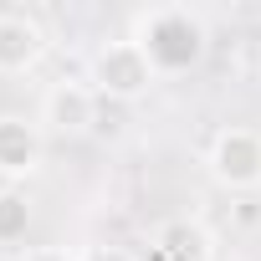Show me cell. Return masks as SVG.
<instances>
[{
  "label": "cell",
  "mask_w": 261,
  "mask_h": 261,
  "mask_svg": "<svg viewBox=\"0 0 261 261\" xmlns=\"http://www.w3.org/2000/svg\"><path fill=\"white\" fill-rule=\"evenodd\" d=\"M134 41L144 46V57L154 62L159 77H174V72H190L205 62L210 26L190 6H149L134 16Z\"/></svg>",
  "instance_id": "obj_1"
},
{
  "label": "cell",
  "mask_w": 261,
  "mask_h": 261,
  "mask_svg": "<svg viewBox=\"0 0 261 261\" xmlns=\"http://www.w3.org/2000/svg\"><path fill=\"white\" fill-rule=\"evenodd\" d=\"M87 87L108 102H144L154 87H159V72L154 62L144 57V46L134 36H123V41H102L92 51V67H87Z\"/></svg>",
  "instance_id": "obj_2"
},
{
  "label": "cell",
  "mask_w": 261,
  "mask_h": 261,
  "mask_svg": "<svg viewBox=\"0 0 261 261\" xmlns=\"http://www.w3.org/2000/svg\"><path fill=\"white\" fill-rule=\"evenodd\" d=\"M205 164L220 190H261V128H246V123L220 128Z\"/></svg>",
  "instance_id": "obj_3"
},
{
  "label": "cell",
  "mask_w": 261,
  "mask_h": 261,
  "mask_svg": "<svg viewBox=\"0 0 261 261\" xmlns=\"http://www.w3.org/2000/svg\"><path fill=\"white\" fill-rule=\"evenodd\" d=\"M46 134H57V139H82V134H92V123H97V92L87 87V82H51L46 87V97H41V118H36Z\"/></svg>",
  "instance_id": "obj_4"
},
{
  "label": "cell",
  "mask_w": 261,
  "mask_h": 261,
  "mask_svg": "<svg viewBox=\"0 0 261 261\" xmlns=\"http://www.w3.org/2000/svg\"><path fill=\"white\" fill-rule=\"evenodd\" d=\"M46 26L26 11H0V77H26L46 57Z\"/></svg>",
  "instance_id": "obj_5"
},
{
  "label": "cell",
  "mask_w": 261,
  "mask_h": 261,
  "mask_svg": "<svg viewBox=\"0 0 261 261\" xmlns=\"http://www.w3.org/2000/svg\"><path fill=\"white\" fill-rule=\"evenodd\" d=\"M46 159V128L21 113H0V179H31Z\"/></svg>",
  "instance_id": "obj_6"
},
{
  "label": "cell",
  "mask_w": 261,
  "mask_h": 261,
  "mask_svg": "<svg viewBox=\"0 0 261 261\" xmlns=\"http://www.w3.org/2000/svg\"><path fill=\"white\" fill-rule=\"evenodd\" d=\"M154 256L159 261H215V236L190 220V215H174L154 230Z\"/></svg>",
  "instance_id": "obj_7"
},
{
  "label": "cell",
  "mask_w": 261,
  "mask_h": 261,
  "mask_svg": "<svg viewBox=\"0 0 261 261\" xmlns=\"http://www.w3.org/2000/svg\"><path fill=\"white\" fill-rule=\"evenodd\" d=\"M31 230V200L21 190H0V246H16Z\"/></svg>",
  "instance_id": "obj_8"
},
{
  "label": "cell",
  "mask_w": 261,
  "mask_h": 261,
  "mask_svg": "<svg viewBox=\"0 0 261 261\" xmlns=\"http://www.w3.org/2000/svg\"><path fill=\"white\" fill-rule=\"evenodd\" d=\"M123 128H128V102L97 97V123H92V134H97V139H123Z\"/></svg>",
  "instance_id": "obj_9"
},
{
  "label": "cell",
  "mask_w": 261,
  "mask_h": 261,
  "mask_svg": "<svg viewBox=\"0 0 261 261\" xmlns=\"http://www.w3.org/2000/svg\"><path fill=\"white\" fill-rule=\"evenodd\" d=\"M16 261H82V256L67 251V246H31V251H21Z\"/></svg>",
  "instance_id": "obj_10"
},
{
  "label": "cell",
  "mask_w": 261,
  "mask_h": 261,
  "mask_svg": "<svg viewBox=\"0 0 261 261\" xmlns=\"http://www.w3.org/2000/svg\"><path fill=\"white\" fill-rule=\"evenodd\" d=\"M82 261H139V256L128 251V246H87Z\"/></svg>",
  "instance_id": "obj_11"
},
{
  "label": "cell",
  "mask_w": 261,
  "mask_h": 261,
  "mask_svg": "<svg viewBox=\"0 0 261 261\" xmlns=\"http://www.w3.org/2000/svg\"><path fill=\"white\" fill-rule=\"evenodd\" d=\"M215 261H241V256H215Z\"/></svg>",
  "instance_id": "obj_12"
}]
</instances>
